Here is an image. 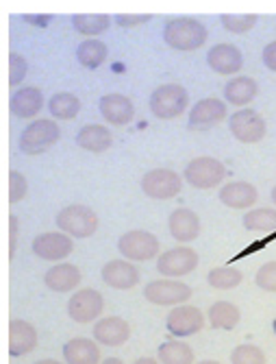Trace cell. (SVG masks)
Instances as JSON below:
<instances>
[{"mask_svg":"<svg viewBox=\"0 0 276 364\" xmlns=\"http://www.w3.org/2000/svg\"><path fill=\"white\" fill-rule=\"evenodd\" d=\"M196 364H222L218 360H202V362H196Z\"/></svg>","mask_w":276,"mask_h":364,"instance_id":"45","label":"cell"},{"mask_svg":"<svg viewBox=\"0 0 276 364\" xmlns=\"http://www.w3.org/2000/svg\"><path fill=\"white\" fill-rule=\"evenodd\" d=\"M192 296V288L181 282V279H170V277H161L155 282H148L144 288V299L153 306H183L189 301Z\"/></svg>","mask_w":276,"mask_h":364,"instance_id":"8","label":"cell"},{"mask_svg":"<svg viewBox=\"0 0 276 364\" xmlns=\"http://www.w3.org/2000/svg\"><path fill=\"white\" fill-rule=\"evenodd\" d=\"M228 129H231L233 138L241 144H259L267 134V124H265L263 116L253 107H244V109H237L235 114H231Z\"/></svg>","mask_w":276,"mask_h":364,"instance_id":"7","label":"cell"},{"mask_svg":"<svg viewBox=\"0 0 276 364\" xmlns=\"http://www.w3.org/2000/svg\"><path fill=\"white\" fill-rule=\"evenodd\" d=\"M48 114L55 120H74L81 114V98L72 92H57L48 98Z\"/></svg>","mask_w":276,"mask_h":364,"instance_id":"29","label":"cell"},{"mask_svg":"<svg viewBox=\"0 0 276 364\" xmlns=\"http://www.w3.org/2000/svg\"><path fill=\"white\" fill-rule=\"evenodd\" d=\"M92 334L102 347H120L131 338V325L122 316H102L94 323Z\"/></svg>","mask_w":276,"mask_h":364,"instance_id":"20","label":"cell"},{"mask_svg":"<svg viewBox=\"0 0 276 364\" xmlns=\"http://www.w3.org/2000/svg\"><path fill=\"white\" fill-rule=\"evenodd\" d=\"M61 138V129L55 118H35L31 120L18 138V146L24 155L35 157L53 149Z\"/></svg>","mask_w":276,"mask_h":364,"instance_id":"2","label":"cell"},{"mask_svg":"<svg viewBox=\"0 0 276 364\" xmlns=\"http://www.w3.org/2000/svg\"><path fill=\"white\" fill-rule=\"evenodd\" d=\"M231 364H267V358L257 345H237L231 351Z\"/></svg>","mask_w":276,"mask_h":364,"instance_id":"35","label":"cell"},{"mask_svg":"<svg viewBox=\"0 0 276 364\" xmlns=\"http://www.w3.org/2000/svg\"><path fill=\"white\" fill-rule=\"evenodd\" d=\"M26 73H28V61L24 55L11 50L9 53V85L16 87V85H22V81L26 79Z\"/></svg>","mask_w":276,"mask_h":364,"instance_id":"36","label":"cell"},{"mask_svg":"<svg viewBox=\"0 0 276 364\" xmlns=\"http://www.w3.org/2000/svg\"><path fill=\"white\" fill-rule=\"evenodd\" d=\"M220 22L228 33H233V36H244V33H248L257 26L259 16H255V14H222Z\"/></svg>","mask_w":276,"mask_h":364,"instance_id":"34","label":"cell"},{"mask_svg":"<svg viewBox=\"0 0 276 364\" xmlns=\"http://www.w3.org/2000/svg\"><path fill=\"white\" fill-rule=\"evenodd\" d=\"M189 92L181 83H163L157 85L148 98V107L159 120H175L187 112Z\"/></svg>","mask_w":276,"mask_h":364,"instance_id":"3","label":"cell"},{"mask_svg":"<svg viewBox=\"0 0 276 364\" xmlns=\"http://www.w3.org/2000/svg\"><path fill=\"white\" fill-rule=\"evenodd\" d=\"M244 282V273L235 267H216L206 273V284L216 290H233Z\"/></svg>","mask_w":276,"mask_h":364,"instance_id":"33","label":"cell"},{"mask_svg":"<svg viewBox=\"0 0 276 364\" xmlns=\"http://www.w3.org/2000/svg\"><path fill=\"white\" fill-rule=\"evenodd\" d=\"M183 177L172 168H153L142 177V192L155 201L175 198L183 190Z\"/></svg>","mask_w":276,"mask_h":364,"instance_id":"9","label":"cell"},{"mask_svg":"<svg viewBox=\"0 0 276 364\" xmlns=\"http://www.w3.org/2000/svg\"><path fill=\"white\" fill-rule=\"evenodd\" d=\"M109 57V46L98 40V38H87L77 46V61L87 70H96Z\"/></svg>","mask_w":276,"mask_h":364,"instance_id":"28","label":"cell"},{"mask_svg":"<svg viewBox=\"0 0 276 364\" xmlns=\"http://www.w3.org/2000/svg\"><path fill=\"white\" fill-rule=\"evenodd\" d=\"M153 20L150 14H118L116 16V24L122 26V28H135V26H142V24H148Z\"/></svg>","mask_w":276,"mask_h":364,"instance_id":"39","label":"cell"},{"mask_svg":"<svg viewBox=\"0 0 276 364\" xmlns=\"http://www.w3.org/2000/svg\"><path fill=\"white\" fill-rule=\"evenodd\" d=\"M102 364H124L120 358H107V360H102Z\"/></svg>","mask_w":276,"mask_h":364,"instance_id":"43","label":"cell"},{"mask_svg":"<svg viewBox=\"0 0 276 364\" xmlns=\"http://www.w3.org/2000/svg\"><path fill=\"white\" fill-rule=\"evenodd\" d=\"M261 59H263V65H265L270 73H276V40L270 42V44H265Z\"/></svg>","mask_w":276,"mask_h":364,"instance_id":"40","label":"cell"},{"mask_svg":"<svg viewBox=\"0 0 276 364\" xmlns=\"http://www.w3.org/2000/svg\"><path fill=\"white\" fill-rule=\"evenodd\" d=\"M206 321H209L214 329H220V332H233L241 321V312L231 301H216L206 310Z\"/></svg>","mask_w":276,"mask_h":364,"instance_id":"27","label":"cell"},{"mask_svg":"<svg viewBox=\"0 0 276 364\" xmlns=\"http://www.w3.org/2000/svg\"><path fill=\"white\" fill-rule=\"evenodd\" d=\"M105 310V299L96 288L77 290L67 301V316L77 323H94Z\"/></svg>","mask_w":276,"mask_h":364,"instance_id":"12","label":"cell"},{"mask_svg":"<svg viewBox=\"0 0 276 364\" xmlns=\"http://www.w3.org/2000/svg\"><path fill=\"white\" fill-rule=\"evenodd\" d=\"M196 267H198V253H196L189 245L172 247V249L163 251V253L157 257V271H159L163 277H170V279L185 277V275H189Z\"/></svg>","mask_w":276,"mask_h":364,"instance_id":"10","label":"cell"},{"mask_svg":"<svg viewBox=\"0 0 276 364\" xmlns=\"http://www.w3.org/2000/svg\"><path fill=\"white\" fill-rule=\"evenodd\" d=\"M244 225L253 234H272L276 231V210L274 208H253L241 218Z\"/></svg>","mask_w":276,"mask_h":364,"instance_id":"31","label":"cell"},{"mask_svg":"<svg viewBox=\"0 0 276 364\" xmlns=\"http://www.w3.org/2000/svg\"><path fill=\"white\" fill-rule=\"evenodd\" d=\"M133 364H161L159 360H153V358H137Z\"/></svg>","mask_w":276,"mask_h":364,"instance_id":"42","label":"cell"},{"mask_svg":"<svg viewBox=\"0 0 276 364\" xmlns=\"http://www.w3.org/2000/svg\"><path fill=\"white\" fill-rule=\"evenodd\" d=\"M270 196H272V203H274V208H276V186L272 188V194H270Z\"/></svg>","mask_w":276,"mask_h":364,"instance_id":"46","label":"cell"},{"mask_svg":"<svg viewBox=\"0 0 276 364\" xmlns=\"http://www.w3.org/2000/svg\"><path fill=\"white\" fill-rule=\"evenodd\" d=\"M167 231L177 242H194L200 236V216L189 208H177L167 216Z\"/></svg>","mask_w":276,"mask_h":364,"instance_id":"21","label":"cell"},{"mask_svg":"<svg viewBox=\"0 0 276 364\" xmlns=\"http://www.w3.org/2000/svg\"><path fill=\"white\" fill-rule=\"evenodd\" d=\"M206 65L220 77H237L244 68V55L235 44H216L206 50Z\"/></svg>","mask_w":276,"mask_h":364,"instance_id":"15","label":"cell"},{"mask_svg":"<svg viewBox=\"0 0 276 364\" xmlns=\"http://www.w3.org/2000/svg\"><path fill=\"white\" fill-rule=\"evenodd\" d=\"M255 284H257V288L276 294V262H265L263 264V267L255 275Z\"/></svg>","mask_w":276,"mask_h":364,"instance_id":"38","label":"cell"},{"mask_svg":"<svg viewBox=\"0 0 276 364\" xmlns=\"http://www.w3.org/2000/svg\"><path fill=\"white\" fill-rule=\"evenodd\" d=\"M38 329L24 318H13L9 325V353L22 358L38 347Z\"/></svg>","mask_w":276,"mask_h":364,"instance_id":"24","label":"cell"},{"mask_svg":"<svg viewBox=\"0 0 276 364\" xmlns=\"http://www.w3.org/2000/svg\"><path fill=\"white\" fill-rule=\"evenodd\" d=\"M28 194V181L20 171H11L9 173V203L16 205L20 201H24Z\"/></svg>","mask_w":276,"mask_h":364,"instance_id":"37","label":"cell"},{"mask_svg":"<svg viewBox=\"0 0 276 364\" xmlns=\"http://www.w3.org/2000/svg\"><path fill=\"white\" fill-rule=\"evenodd\" d=\"M259 94V83L253 77H244V75H237L231 77L224 85V101L237 109H244L248 107Z\"/></svg>","mask_w":276,"mask_h":364,"instance_id":"23","label":"cell"},{"mask_svg":"<svg viewBox=\"0 0 276 364\" xmlns=\"http://www.w3.org/2000/svg\"><path fill=\"white\" fill-rule=\"evenodd\" d=\"M226 166L209 155H200L187 161V166L183 171V179L187 181V186L196 188V190H214L220 188L224 177H226Z\"/></svg>","mask_w":276,"mask_h":364,"instance_id":"5","label":"cell"},{"mask_svg":"<svg viewBox=\"0 0 276 364\" xmlns=\"http://www.w3.org/2000/svg\"><path fill=\"white\" fill-rule=\"evenodd\" d=\"M159 249H161L159 238L146 229L126 231L118 240V251L128 262H150L159 257Z\"/></svg>","mask_w":276,"mask_h":364,"instance_id":"6","label":"cell"},{"mask_svg":"<svg viewBox=\"0 0 276 364\" xmlns=\"http://www.w3.org/2000/svg\"><path fill=\"white\" fill-rule=\"evenodd\" d=\"M157 360L161 364H196L194 349L183 341H165L157 349Z\"/></svg>","mask_w":276,"mask_h":364,"instance_id":"32","label":"cell"},{"mask_svg":"<svg viewBox=\"0 0 276 364\" xmlns=\"http://www.w3.org/2000/svg\"><path fill=\"white\" fill-rule=\"evenodd\" d=\"M163 42L179 53H194L204 46V42L209 40V28L204 26L198 18H170L163 24Z\"/></svg>","mask_w":276,"mask_h":364,"instance_id":"1","label":"cell"},{"mask_svg":"<svg viewBox=\"0 0 276 364\" xmlns=\"http://www.w3.org/2000/svg\"><path fill=\"white\" fill-rule=\"evenodd\" d=\"M31 251L44 262H61L74 251V238L63 234V231H46L33 240Z\"/></svg>","mask_w":276,"mask_h":364,"instance_id":"14","label":"cell"},{"mask_svg":"<svg viewBox=\"0 0 276 364\" xmlns=\"http://www.w3.org/2000/svg\"><path fill=\"white\" fill-rule=\"evenodd\" d=\"M218 198L228 210H253L257 205L259 190L250 181H228L220 188Z\"/></svg>","mask_w":276,"mask_h":364,"instance_id":"19","label":"cell"},{"mask_svg":"<svg viewBox=\"0 0 276 364\" xmlns=\"http://www.w3.org/2000/svg\"><path fill=\"white\" fill-rule=\"evenodd\" d=\"M65 364H102L100 345L92 338H72L63 345Z\"/></svg>","mask_w":276,"mask_h":364,"instance_id":"26","label":"cell"},{"mask_svg":"<svg viewBox=\"0 0 276 364\" xmlns=\"http://www.w3.org/2000/svg\"><path fill=\"white\" fill-rule=\"evenodd\" d=\"M98 112H100L102 120H105L107 124H111V127H126L135 118L133 101L128 96L118 94V92L102 96L98 101Z\"/></svg>","mask_w":276,"mask_h":364,"instance_id":"16","label":"cell"},{"mask_svg":"<svg viewBox=\"0 0 276 364\" xmlns=\"http://www.w3.org/2000/svg\"><path fill=\"white\" fill-rule=\"evenodd\" d=\"M18 218L16 216H11V259H13V255H16V249H18Z\"/></svg>","mask_w":276,"mask_h":364,"instance_id":"41","label":"cell"},{"mask_svg":"<svg viewBox=\"0 0 276 364\" xmlns=\"http://www.w3.org/2000/svg\"><path fill=\"white\" fill-rule=\"evenodd\" d=\"M81 269L77 264H70V262H57L53 269L46 271L44 275V286L50 290V292H57V294H65V292H72L81 286Z\"/></svg>","mask_w":276,"mask_h":364,"instance_id":"22","label":"cell"},{"mask_svg":"<svg viewBox=\"0 0 276 364\" xmlns=\"http://www.w3.org/2000/svg\"><path fill=\"white\" fill-rule=\"evenodd\" d=\"M35 364H61V362H57V360H38Z\"/></svg>","mask_w":276,"mask_h":364,"instance_id":"44","label":"cell"},{"mask_svg":"<svg viewBox=\"0 0 276 364\" xmlns=\"http://www.w3.org/2000/svg\"><path fill=\"white\" fill-rule=\"evenodd\" d=\"M46 105V96L40 87L35 85H22L11 94L9 109L16 118L20 120H33Z\"/></svg>","mask_w":276,"mask_h":364,"instance_id":"17","label":"cell"},{"mask_svg":"<svg viewBox=\"0 0 276 364\" xmlns=\"http://www.w3.org/2000/svg\"><path fill=\"white\" fill-rule=\"evenodd\" d=\"M55 223H57V229L63 231V234H67L70 238H89L100 227L98 214L92 208L81 205V203H72V205L61 208Z\"/></svg>","mask_w":276,"mask_h":364,"instance_id":"4","label":"cell"},{"mask_svg":"<svg viewBox=\"0 0 276 364\" xmlns=\"http://www.w3.org/2000/svg\"><path fill=\"white\" fill-rule=\"evenodd\" d=\"M100 277L114 290H131L140 284L142 273L137 271L135 262L128 259H109L100 271Z\"/></svg>","mask_w":276,"mask_h":364,"instance_id":"18","label":"cell"},{"mask_svg":"<svg viewBox=\"0 0 276 364\" xmlns=\"http://www.w3.org/2000/svg\"><path fill=\"white\" fill-rule=\"evenodd\" d=\"M272 332H274V336H276V318L272 321Z\"/></svg>","mask_w":276,"mask_h":364,"instance_id":"47","label":"cell"},{"mask_svg":"<svg viewBox=\"0 0 276 364\" xmlns=\"http://www.w3.org/2000/svg\"><path fill=\"white\" fill-rule=\"evenodd\" d=\"M226 101L216 96H206L200 98L198 103L192 105L189 114H187V127L194 131H209L214 127H218L222 120L228 118V109H226Z\"/></svg>","mask_w":276,"mask_h":364,"instance_id":"11","label":"cell"},{"mask_svg":"<svg viewBox=\"0 0 276 364\" xmlns=\"http://www.w3.org/2000/svg\"><path fill=\"white\" fill-rule=\"evenodd\" d=\"M114 144V134L105 124H85L77 134V146L87 153H105Z\"/></svg>","mask_w":276,"mask_h":364,"instance_id":"25","label":"cell"},{"mask_svg":"<svg viewBox=\"0 0 276 364\" xmlns=\"http://www.w3.org/2000/svg\"><path fill=\"white\" fill-rule=\"evenodd\" d=\"M111 26V18L105 14H77L72 16V28L83 38H98Z\"/></svg>","mask_w":276,"mask_h":364,"instance_id":"30","label":"cell"},{"mask_svg":"<svg viewBox=\"0 0 276 364\" xmlns=\"http://www.w3.org/2000/svg\"><path fill=\"white\" fill-rule=\"evenodd\" d=\"M165 327L172 336L189 338V336H196L204 327V314L200 308L183 304V306H177L170 310V314L165 318Z\"/></svg>","mask_w":276,"mask_h":364,"instance_id":"13","label":"cell"}]
</instances>
